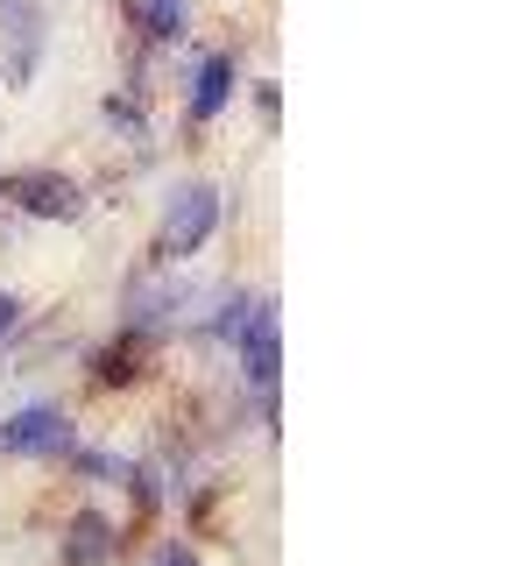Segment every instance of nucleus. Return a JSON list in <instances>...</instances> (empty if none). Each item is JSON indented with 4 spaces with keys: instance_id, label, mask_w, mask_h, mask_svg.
I'll list each match as a JSON object with an SVG mask.
<instances>
[{
    "instance_id": "f257e3e1",
    "label": "nucleus",
    "mask_w": 530,
    "mask_h": 566,
    "mask_svg": "<svg viewBox=\"0 0 530 566\" xmlns=\"http://www.w3.org/2000/svg\"><path fill=\"white\" fill-rule=\"evenodd\" d=\"M220 227V191L212 185H177L163 199V255H191Z\"/></svg>"
},
{
    "instance_id": "6e6552de",
    "label": "nucleus",
    "mask_w": 530,
    "mask_h": 566,
    "mask_svg": "<svg viewBox=\"0 0 530 566\" xmlns=\"http://www.w3.org/2000/svg\"><path fill=\"white\" fill-rule=\"evenodd\" d=\"M141 22H149V35H177L184 29V0H141Z\"/></svg>"
},
{
    "instance_id": "9d476101",
    "label": "nucleus",
    "mask_w": 530,
    "mask_h": 566,
    "mask_svg": "<svg viewBox=\"0 0 530 566\" xmlns=\"http://www.w3.org/2000/svg\"><path fill=\"white\" fill-rule=\"evenodd\" d=\"M8 333H14V297L0 291V347H8Z\"/></svg>"
},
{
    "instance_id": "20e7f679",
    "label": "nucleus",
    "mask_w": 530,
    "mask_h": 566,
    "mask_svg": "<svg viewBox=\"0 0 530 566\" xmlns=\"http://www.w3.org/2000/svg\"><path fill=\"white\" fill-rule=\"evenodd\" d=\"M14 199H22L35 220H78L85 212V199H78V185H71V177H14Z\"/></svg>"
},
{
    "instance_id": "7ed1b4c3",
    "label": "nucleus",
    "mask_w": 530,
    "mask_h": 566,
    "mask_svg": "<svg viewBox=\"0 0 530 566\" xmlns=\"http://www.w3.org/2000/svg\"><path fill=\"white\" fill-rule=\"evenodd\" d=\"M234 347H241V361H247V382H255V389H276V354H283L276 347V305H247Z\"/></svg>"
},
{
    "instance_id": "39448f33",
    "label": "nucleus",
    "mask_w": 530,
    "mask_h": 566,
    "mask_svg": "<svg viewBox=\"0 0 530 566\" xmlns=\"http://www.w3.org/2000/svg\"><path fill=\"white\" fill-rule=\"evenodd\" d=\"M0 22H8V78L29 85V71H35V35H43V22H35V8H22V0H0Z\"/></svg>"
},
{
    "instance_id": "1a4fd4ad",
    "label": "nucleus",
    "mask_w": 530,
    "mask_h": 566,
    "mask_svg": "<svg viewBox=\"0 0 530 566\" xmlns=\"http://www.w3.org/2000/svg\"><path fill=\"white\" fill-rule=\"evenodd\" d=\"M156 566H199V553H191V545H163V553H156Z\"/></svg>"
},
{
    "instance_id": "f03ea898",
    "label": "nucleus",
    "mask_w": 530,
    "mask_h": 566,
    "mask_svg": "<svg viewBox=\"0 0 530 566\" xmlns=\"http://www.w3.org/2000/svg\"><path fill=\"white\" fill-rule=\"evenodd\" d=\"M0 453H22V460H50V453H78L71 447V418L35 403V411H14L0 424Z\"/></svg>"
},
{
    "instance_id": "423d86ee",
    "label": "nucleus",
    "mask_w": 530,
    "mask_h": 566,
    "mask_svg": "<svg viewBox=\"0 0 530 566\" xmlns=\"http://www.w3.org/2000/svg\"><path fill=\"white\" fill-rule=\"evenodd\" d=\"M106 553H114V531H106L99 510H85V517L71 524V538H64V566H99Z\"/></svg>"
},
{
    "instance_id": "0eeeda50",
    "label": "nucleus",
    "mask_w": 530,
    "mask_h": 566,
    "mask_svg": "<svg viewBox=\"0 0 530 566\" xmlns=\"http://www.w3.org/2000/svg\"><path fill=\"white\" fill-rule=\"evenodd\" d=\"M226 93H234V57H205L199 64V85H191V114L212 120L226 106Z\"/></svg>"
}]
</instances>
